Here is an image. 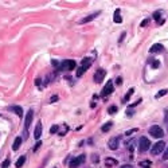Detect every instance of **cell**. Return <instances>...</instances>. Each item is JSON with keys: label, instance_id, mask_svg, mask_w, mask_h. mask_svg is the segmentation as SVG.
<instances>
[{"label": "cell", "instance_id": "obj_23", "mask_svg": "<svg viewBox=\"0 0 168 168\" xmlns=\"http://www.w3.org/2000/svg\"><path fill=\"white\" fill-rule=\"evenodd\" d=\"M167 93H168V90H167V89H163V90H160V92L157 93V94H156V98H160V97L165 96Z\"/></svg>", "mask_w": 168, "mask_h": 168}, {"label": "cell", "instance_id": "obj_35", "mask_svg": "<svg viewBox=\"0 0 168 168\" xmlns=\"http://www.w3.org/2000/svg\"><path fill=\"white\" fill-rule=\"evenodd\" d=\"M148 22H149V19H145V20H143L141 24H140V27H145V26L148 24Z\"/></svg>", "mask_w": 168, "mask_h": 168}, {"label": "cell", "instance_id": "obj_10", "mask_svg": "<svg viewBox=\"0 0 168 168\" xmlns=\"http://www.w3.org/2000/svg\"><path fill=\"white\" fill-rule=\"evenodd\" d=\"M32 118H34V112H32V109H31V110H28V113H27V116H26V122H24L26 131L30 128L31 122H32Z\"/></svg>", "mask_w": 168, "mask_h": 168}, {"label": "cell", "instance_id": "obj_30", "mask_svg": "<svg viewBox=\"0 0 168 168\" xmlns=\"http://www.w3.org/2000/svg\"><path fill=\"white\" fill-rule=\"evenodd\" d=\"M92 161H93V163H98V161H100L98 155H92Z\"/></svg>", "mask_w": 168, "mask_h": 168}, {"label": "cell", "instance_id": "obj_21", "mask_svg": "<svg viewBox=\"0 0 168 168\" xmlns=\"http://www.w3.org/2000/svg\"><path fill=\"white\" fill-rule=\"evenodd\" d=\"M112 121H109V122H106V124H105V125H102V128H101V131H102V132H109V131H110V128H112Z\"/></svg>", "mask_w": 168, "mask_h": 168}, {"label": "cell", "instance_id": "obj_31", "mask_svg": "<svg viewBox=\"0 0 168 168\" xmlns=\"http://www.w3.org/2000/svg\"><path fill=\"white\" fill-rule=\"evenodd\" d=\"M159 66H160V62L159 61H153V62H152V67H153V69H157Z\"/></svg>", "mask_w": 168, "mask_h": 168}, {"label": "cell", "instance_id": "obj_16", "mask_svg": "<svg viewBox=\"0 0 168 168\" xmlns=\"http://www.w3.org/2000/svg\"><path fill=\"white\" fill-rule=\"evenodd\" d=\"M24 163H26V156H20V157L16 160V163H15V167H16V168H22Z\"/></svg>", "mask_w": 168, "mask_h": 168}, {"label": "cell", "instance_id": "obj_29", "mask_svg": "<svg viewBox=\"0 0 168 168\" xmlns=\"http://www.w3.org/2000/svg\"><path fill=\"white\" fill-rule=\"evenodd\" d=\"M137 131H139L137 128H133V129H131V131H127V132H125V135H127V136H129V135H132V133H136Z\"/></svg>", "mask_w": 168, "mask_h": 168}, {"label": "cell", "instance_id": "obj_36", "mask_svg": "<svg viewBox=\"0 0 168 168\" xmlns=\"http://www.w3.org/2000/svg\"><path fill=\"white\" fill-rule=\"evenodd\" d=\"M164 121H165V124L168 127V109H165V117H164Z\"/></svg>", "mask_w": 168, "mask_h": 168}, {"label": "cell", "instance_id": "obj_24", "mask_svg": "<svg viewBox=\"0 0 168 168\" xmlns=\"http://www.w3.org/2000/svg\"><path fill=\"white\" fill-rule=\"evenodd\" d=\"M58 131H59V127H58V125H54V127H51V128H50V133H51V135L57 133Z\"/></svg>", "mask_w": 168, "mask_h": 168}, {"label": "cell", "instance_id": "obj_39", "mask_svg": "<svg viewBox=\"0 0 168 168\" xmlns=\"http://www.w3.org/2000/svg\"><path fill=\"white\" fill-rule=\"evenodd\" d=\"M54 101H58V96H53L51 97V102H54Z\"/></svg>", "mask_w": 168, "mask_h": 168}, {"label": "cell", "instance_id": "obj_15", "mask_svg": "<svg viewBox=\"0 0 168 168\" xmlns=\"http://www.w3.org/2000/svg\"><path fill=\"white\" fill-rule=\"evenodd\" d=\"M10 110H12L14 113H16V116H19V117H22L23 116V109H22V106H10Z\"/></svg>", "mask_w": 168, "mask_h": 168}, {"label": "cell", "instance_id": "obj_41", "mask_svg": "<svg viewBox=\"0 0 168 168\" xmlns=\"http://www.w3.org/2000/svg\"><path fill=\"white\" fill-rule=\"evenodd\" d=\"M163 23H164V19H161V20H159V22H157V24H163Z\"/></svg>", "mask_w": 168, "mask_h": 168}, {"label": "cell", "instance_id": "obj_12", "mask_svg": "<svg viewBox=\"0 0 168 168\" xmlns=\"http://www.w3.org/2000/svg\"><path fill=\"white\" fill-rule=\"evenodd\" d=\"M40 136H42V121H38L36 127H35V131H34V137L39 140Z\"/></svg>", "mask_w": 168, "mask_h": 168}, {"label": "cell", "instance_id": "obj_11", "mask_svg": "<svg viewBox=\"0 0 168 168\" xmlns=\"http://www.w3.org/2000/svg\"><path fill=\"white\" fill-rule=\"evenodd\" d=\"M92 63H93V59H92V58H85V59H82V65L79 66V67L83 70V71H86V70L92 66Z\"/></svg>", "mask_w": 168, "mask_h": 168}, {"label": "cell", "instance_id": "obj_20", "mask_svg": "<svg viewBox=\"0 0 168 168\" xmlns=\"http://www.w3.org/2000/svg\"><path fill=\"white\" fill-rule=\"evenodd\" d=\"M133 93H135V89H133V88H131V89H129V92H128L127 94H125V97H124V101H125V102H128V101H129V98H131L132 96H133Z\"/></svg>", "mask_w": 168, "mask_h": 168}, {"label": "cell", "instance_id": "obj_9", "mask_svg": "<svg viewBox=\"0 0 168 168\" xmlns=\"http://www.w3.org/2000/svg\"><path fill=\"white\" fill-rule=\"evenodd\" d=\"M100 14H101V11H97V12H94V14H90L89 16L83 18V19H81V24H85V23H89V22L94 20V19H96L97 16H98Z\"/></svg>", "mask_w": 168, "mask_h": 168}, {"label": "cell", "instance_id": "obj_5", "mask_svg": "<svg viewBox=\"0 0 168 168\" xmlns=\"http://www.w3.org/2000/svg\"><path fill=\"white\" fill-rule=\"evenodd\" d=\"M75 61H73V59H66L63 63L61 65V67L59 70H67V71H71V70L75 69Z\"/></svg>", "mask_w": 168, "mask_h": 168}, {"label": "cell", "instance_id": "obj_27", "mask_svg": "<svg viewBox=\"0 0 168 168\" xmlns=\"http://www.w3.org/2000/svg\"><path fill=\"white\" fill-rule=\"evenodd\" d=\"M135 143H136L135 140H131V143L128 141V143H127V145H128V149H131V151L133 149V147H135Z\"/></svg>", "mask_w": 168, "mask_h": 168}, {"label": "cell", "instance_id": "obj_4", "mask_svg": "<svg viewBox=\"0 0 168 168\" xmlns=\"http://www.w3.org/2000/svg\"><path fill=\"white\" fill-rule=\"evenodd\" d=\"M86 160V155H81V156H77V157H74L71 159V161H70L69 164V167L70 168H77V167H79L82 163Z\"/></svg>", "mask_w": 168, "mask_h": 168}, {"label": "cell", "instance_id": "obj_28", "mask_svg": "<svg viewBox=\"0 0 168 168\" xmlns=\"http://www.w3.org/2000/svg\"><path fill=\"white\" fill-rule=\"evenodd\" d=\"M83 73H85L83 70H82L81 67H78V69H77V73H75V75H77L78 78H79V77H82V75H83Z\"/></svg>", "mask_w": 168, "mask_h": 168}, {"label": "cell", "instance_id": "obj_7", "mask_svg": "<svg viewBox=\"0 0 168 168\" xmlns=\"http://www.w3.org/2000/svg\"><path fill=\"white\" fill-rule=\"evenodd\" d=\"M113 93V82L112 81H108V83L104 86V89H102V93H101V96L102 97H106V96H109V94H112Z\"/></svg>", "mask_w": 168, "mask_h": 168}, {"label": "cell", "instance_id": "obj_40", "mask_svg": "<svg viewBox=\"0 0 168 168\" xmlns=\"http://www.w3.org/2000/svg\"><path fill=\"white\" fill-rule=\"evenodd\" d=\"M124 38H125V32L121 34V38H120V40H118V42H122V40H124Z\"/></svg>", "mask_w": 168, "mask_h": 168}, {"label": "cell", "instance_id": "obj_33", "mask_svg": "<svg viewBox=\"0 0 168 168\" xmlns=\"http://www.w3.org/2000/svg\"><path fill=\"white\" fill-rule=\"evenodd\" d=\"M163 159H164V160H168V145H167V148H165V151H164Z\"/></svg>", "mask_w": 168, "mask_h": 168}, {"label": "cell", "instance_id": "obj_17", "mask_svg": "<svg viewBox=\"0 0 168 168\" xmlns=\"http://www.w3.org/2000/svg\"><path fill=\"white\" fill-rule=\"evenodd\" d=\"M20 145H22V137H16L14 141V145H12L14 151H18L19 148H20Z\"/></svg>", "mask_w": 168, "mask_h": 168}, {"label": "cell", "instance_id": "obj_14", "mask_svg": "<svg viewBox=\"0 0 168 168\" xmlns=\"http://www.w3.org/2000/svg\"><path fill=\"white\" fill-rule=\"evenodd\" d=\"M163 45H160V43H155L152 47L149 49V51L151 53H160V51H163Z\"/></svg>", "mask_w": 168, "mask_h": 168}, {"label": "cell", "instance_id": "obj_18", "mask_svg": "<svg viewBox=\"0 0 168 168\" xmlns=\"http://www.w3.org/2000/svg\"><path fill=\"white\" fill-rule=\"evenodd\" d=\"M113 20H114V23H121L122 22V18L120 16V10L114 11V18H113Z\"/></svg>", "mask_w": 168, "mask_h": 168}, {"label": "cell", "instance_id": "obj_19", "mask_svg": "<svg viewBox=\"0 0 168 168\" xmlns=\"http://www.w3.org/2000/svg\"><path fill=\"white\" fill-rule=\"evenodd\" d=\"M140 167H143V168H151L152 167V161H151V160H143V161H140Z\"/></svg>", "mask_w": 168, "mask_h": 168}, {"label": "cell", "instance_id": "obj_1", "mask_svg": "<svg viewBox=\"0 0 168 168\" xmlns=\"http://www.w3.org/2000/svg\"><path fill=\"white\" fill-rule=\"evenodd\" d=\"M164 149H165V143H164V141H157L156 144H153V145H152L151 153L156 156V155H160Z\"/></svg>", "mask_w": 168, "mask_h": 168}, {"label": "cell", "instance_id": "obj_2", "mask_svg": "<svg viewBox=\"0 0 168 168\" xmlns=\"http://www.w3.org/2000/svg\"><path fill=\"white\" fill-rule=\"evenodd\" d=\"M151 148V141L148 140L147 137H140V140H139V151L140 152H147L148 149Z\"/></svg>", "mask_w": 168, "mask_h": 168}, {"label": "cell", "instance_id": "obj_6", "mask_svg": "<svg viewBox=\"0 0 168 168\" xmlns=\"http://www.w3.org/2000/svg\"><path fill=\"white\" fill-rule=\"evenodd\" d=\"M105 75H106V71H105L104 69H98L96 71V74H94V82H97V83H101V82L104 81Z\"/></svg>", "mask_w": 168, "mask_h": 168}, {"label": "cell", "instance_id": "obj_22", "mask_svg": "<svg viewBox=\"0 0 168 168\" xmlns=\"http://www.w3.org/2000/svg\"><path fill=\"white\" fill-rule=\"evenodd\" d=\"M152 18H153L156 22L161 20V11H156V12L153 14V16H152Z\"/></svg>", "mask_w": 168, "mask_h": 168}, {"label": "cell", "instance_id": "obj_38", "mask_svg": "<svg viewBox=\"0 0 168 168\" xmlns=\"http://www.w3.org/2000/svg\"><path fill=\"white\" fill-rule=\"evenodd\" d=\"M40 145H42V143H40V141H38V143H36V145H35V148H34V151H36Z\"/></svg>", "mask_w": 168, "mask_h": 168}, {"label": "cell", "instance_id": "obj_3", "mask_svg": "<svg viewBox=\"0 0 168 168\" xmlns=\"http://www.w3.org/2000/svg\"><path fill=\"white\" fill-rule=\"evenodd\" d=\"M149 133L156 139H161L164 136V131L161 129V127H159V125H153V127L149 128Z\"/></svg>", "mask_w": 168, "mask_h": 168}, {"label": "cell", "instance_id": "obj_34", "mask_svg": "<svg viewBox=\"0 0 168 168\" xmlns=\"http://www.w3.org/2000/svg\"><path fill=\"white\" fill-rule=\"evenodd\" d=\"M140 102H141V98H139L137 101H136V102H133L132 105H129V108H135V106H137V105H139Z\"/></svg>", "mask_w": 168, "mask_h": 168}, {"label": "cell", "instance_id": "obj_13", "mask_svg": "<svg viewBox=\"0 0 168 168\" xmlns=\"http://www.w3.org/2000/svg\"><path fill=\"white\" fill-rule=\"evenodd\" d=\"M117 164H118V161H117L116 159H113V157H106V159H105V165H106L108 168L116 167Z\"/></svg>", "mask_w": 168, "mask_h": 168}, {"label": "cell", "instance_id": "obj_25", "mask_svg": "<svg viewBox=\"0 0 168 168\" xmlns=\"http://www.w3.org/2000/svg\"><path fill=\"white\" fill-rule=\"evenodd\" d=\"M10 163H11V160H10V157H7L4 161H3V164H2V168H7L10 165Z\"/></svg>", "mask_w": 168, "mask_h": 168}, {"label": "cell", "instance_id": "obj_26", "mask_svg": "<svg viewBox=\"0 0 168 168\" xmlns=\"http://www.w3.org/2000/svg\"><path fill=\"white\" fill-rule=\"evenodd\" d=\"M108 113H110V114H114V113H117V106H114V105L110 106V108L108 109Z\"/></svg>", "mask_w": 168, "mask_h": 168}, {"label": "cell", "instance_id": "obj_37", "mask_svg": "<svg viewBox=\"0 0 168 168\" xmlns=\"http://www.w3.org/2000/svg\"><path fill=\"white\" fill-rule=\"evenodd\" d=\"M120 168H133V167H132L131 164H124V165H121Z\"/></svg>", "mask_w": 168, "mask_h": 168}, {"label": "cell", "instance_id": "obj_32", "mask_svg": "<svg viewBox=\"0 0 168 168\" xmlns=\"http://www.w3.org/2000/svg\"><path fill=\"white\" fill-rule=\"evenodd\" d=\"M121 83H122V78H121V77H117V78H116V85H117V86H120Z\"/></svg>", "mask_w": 168, "mask_h": 168}, {"label": "cell", "instance_id": "obj_8", "mask_svg": "<svg viewBox=\"0 0 168 168\" xmlns=\"http://www.w3.org/2000/svg\"><path fill=\"white\" fill-rule=\"evenodd\" d=\"M118 145H120V137H112L108 143L109 149H112V151H116L118 148Z\"/></svg>", "mask_w": 168, "mask_h": 168}]
</instances>
